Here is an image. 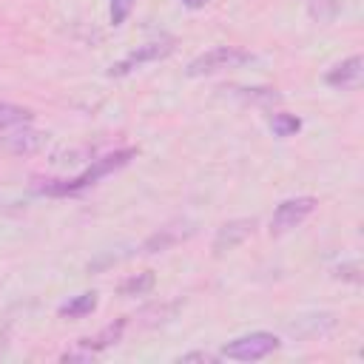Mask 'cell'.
I'll list each match as a JSON object with an SVG mask.
<instances>
[{
	"instance_id": "5",
	"label": "cell",
	"mask_w": 364,
	"mask_h": 364,
	"mask_svg": "<svg viewBox=\"0 0 364 364\" xmlns=\"http://www.w3.org/2000/svg\"><path fill=\"white\" fill-rule=\"evenodd\" d=\"M316 210V199L313 196H293V199H284L273 216H270V233L273 236H282L293 228H299L310 213Z\"/></svg>"
},
{
	"instance_id": "12",
	"label": "cell",
	"mask_w": 364,
	"mask_h": 364,
	"mask_svg": "<svg viewBox=\"0 0 364 364\" xmlns=\"http://www.w3.org/2000/svg\"><path fill=\"white\" fill-rule=\"evenodd\" d=\"M31 122V111L23 105H11V102H0V131H11L20 125Z\"/></svg>"
},
{
	"instance_id": "1",
	"label": "cell",
	"mask_w": 364,
	"mask_h": 364,
	"mask_svg": "<svg viewBox=\"0 0 364 364\" xmlns=\"http://www.w3.org/2000/svg\"><path fill=\"white\" fill-rule=\"evenodd\" d=\"M134 156H136V148H122V151L105 154V156L94 159L80 176H74V179H48V182H43V185H37V191H40V193H48V196H71V193H77V191L91 188V185L100 182L102 176H108V173L125 168Z\"/></svg>"
},
{
	"instance_id": "19",
	"label": "cell",
	"mask_w": 364,
	"mask_h": 364,
	"mask_svg": "<svg viewBox=\"0 0 364 364\" xmlns=\"http://www.w3.org/2000/svg\"><path fill=\"white\" fill-rule=\"evenodd\" d=\"M176 361H216V355H210V353H185Z\"/></svg>"
},
{
	"instance_id": "9",
	"label": "cell",
	"mask_w": 364,
	"mask_h": 364,
	"mask_svg": "<svg viewBox=\"0 0 364 364\" xmlns=\"http://www.w3.org/2000/svg\"><path fill=\"white\" fill-rule=\"evenodd\" d=\"M193 233V228L191 225H168V228H159V233H154V236H148L145 239V245H142V250L145 253H159V250H168L171 245H176V242H182V239H188Z\"/></svg>"
},
{
	"instance_id": "8",
	"label": "cell",
	"mask_w": 364,
	"mask_h": 364,
	"mask_svg": "<svg viewBox=\"0 0 364 364\" xmlns=\"http://www.w3.org/2000/svg\"><path fill=\"white\" fill-rule=\"evenodd\" d=\"M0 142H3V148L11 151V154H34V151L46 142V134L20 125V128H11Z\"/></svg>"
},
{
	"instance_id": "7",
	"label": "cell",
	"mask_w": 364,
	"mask_h": 364,
	"mask_svg": "<svg viewBox=\"0 0 364 364\" xmlns=\"http://www.w3.org/2000/svg\"><path fill=\"white\" fill-rule=\"evenodd\" d=\"M253 228H256L253 219H233V222H225V225L216 230L213 250H216V253H225V250L239 247V245L253 233Z\"/></svg>"
},
{
	"instance_id": "13",
	"label": "cell",
	"mask_w": 364,
	"mask_h": 364,
	"mask_svg": "<svg viewBox=\"0 0 364 364\" xmlns=\"http://www.w3.org/2000/svg\"><path fill=\"white\" fill-rule=\"evenodd\" d=\"M299 128H301V119L293 117V114H273V119H270V131L282 139L299 134Z\"/></svg>"
},
{
	"instance_id": "20",
	"label": "cell",
	"mask_w": 364,
	"mask_h": 364,
	"mask_svg": "<svg viewBox=\"0 0 364 364\" xmlns=\"http://www.w3.org/2000/svg\"><path fill=\"white\" fill-rule=\"evenodd\" d=\"M182 3H185L188 9H202V6H205V3H210V0H182Z\"/></svg>"
},
{
	"instance_id": "2",
	"label": "cell",
	"mask_w": 364,
	"mask_h": 364,
	"mask_svg": "<svg viewBox=\"0 0 364 364\" xmlns=\"http://www.w3.org/2000/svg\"><path fill=\"white\" fill-rule=\"evenodd\" d=\"M250 60H253V54L239 48V46H216V48L199 54L196 60H191L185 74L188 77H205V74H216V71H225V68L247 65Z\"/></svg>"
},
{
	"instance_id": "6",
	"label": "cell",
	"mask_w": 364,
	"mask_h": 364,
	"mask_svg": "<svg viewBox=\"0 0 364 364\" xmlns=\"http://www.w3.org/2000/svg\"><path fill=\"white\" fill-rule=\"evenodd\" d=\"M364 80V60L361 54H353L341 63H336L327 74H324V82L333 85V88H341V91H355Z\"/></svg>"
},
{
	"instance_id": "14",
	"label": "cell",
	"mask_w": 364,
	"mask_h": 364,
	"mask_svg": "<svg viewBox=\"0 0 364 364\" xmlns=\"http://www.w3.org/2000/svg\"><path fill=\"white\" fill-rule=\"evenodd\" d=\"M151 287H154V273H136V276H131L119 284V293L122 296H142Z\"/></svg>"
},
{
	"instance_id": "3",
	"label": "cell",
	"mask_w": 364,
	"mask_h": 364,
	"mask_svg": "<svg viewBox=\"0 0 364 364\" xmlns=\"http://www.w3.org/2000/svg\"><path fill=\"white\" fill-rule=\"evenodd\" d=\"M173 37H162V40H151V43H142V46H136L131 54H125L119 63H114L111 68H108V77H125V74H131V71H136V68H142V65H148V63H159V60H165L171 51H173Z\"/></svg>"
},
{
	"instance_id": "10",
	"label": "cell",
	"mask_w": 364,
	"mask_h": 364,
	"mask_svg": "<svg viewBox=\"0 0 364 364\" xmlns=\"http://www.w3.org/2000/svg\"><path fill=\"white\" fill-rule=\"evenodd\" d=\"M122 330H125V318H119L117 324H108V327H105V330H100L97 336L80 338V341H77V347H85V350H91V353L105 350V347H111V344H117V341H119Z\"/></svg>"
},
{
	"instance_id": "18",
	"label": "cell",
	"mask_w": 364,
	"mask_h": 364,
	"mask_svg": "<svg viewBox=\"0 0 364 364\" xmlns=\"http://www.w3.org/2000/svg\"><path fill=\"white\" fill-rule=\"evenodd\" d=\"M358 262H353V264H344V267H338V273L336 276H341V279H350V282H361V276H358Z\"/></svg>"
},
{
	"instance_id": "15",
	"label": "cell",
	"mask_w": 364,
	"mask_h": 364,
	"mask_svg": "<svg viewBox=\"0 0 364 364\" xmlns=\"http://www.w3.org/2000/svg\"><path fill=\"white\" fill-rule=\"evenodd\" d=\"M239 97L245 102H276L279 100V94L273 88H242Z\"/></svg>"
},
{
	"instance_id": "11",
	"label": "cell",
	"mask_w": 364,
	"mask_h": 364,
	"mask_svg": "<svg viewBox=\"0 0 364 364\" xmlns=\"http://www.w3.org/2000/svg\"><path fill=\"white\" fill-rule=\"evenodd\" d=\"M94 310H97V293L88 290V293H80L71 301H65L60 307V316H65V318H82V316H88Z\"/></svg>"
},
{
	"instance_id": "4",
	"label": "cell",
	"mask_w": 364,
	"mask_h": 364,
	"mask_svg": "<svg viewBox=\"0 0 364 364\" xmlns=\"http://www.w3.org/2000/svg\"><path fill=\"white\" fill-rule=\"evenodd\" d=\"M276 347H279V338L273 333H247V336L228 341L222 347V355L233 358V361H259V358L270 355Z\"/></svg>"
},
{
	"instance_id": "16",
	"label": "cell",
	"mask_w": 364,
	"mask_h": 364,
	"mask_svg": "<svg viewBox=\"0 0 364 364\" xmlns=\"http://www.w3.org/2000/svg\"><path fill=\"white\" fill-rule=\"evenodd\" d=\"M131 11V0H111V23L119 26Z\"/></svg>"
},
{
	"instance_id": "17",
	"label": "cell",
	"mask_w": 364,
	"mask_h": 364,
	"mask_svg": "<svg viewBox=\"0 0 364 364\" xmlns=\"http://www.w3.org/2000/svg\"><path fill=\"white\" fill-rule=\"evenodd\" d=\"M60 358H63V361H91V358H94V353H91V350H85V347H80V350H68V353H63Z\"/></svg>"
}]
</instances>
